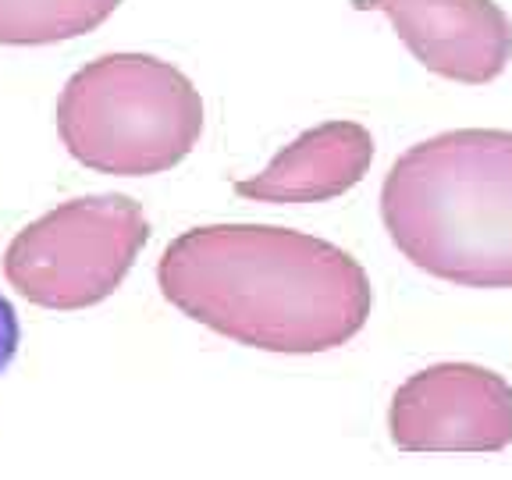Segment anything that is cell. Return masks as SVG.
Listing matches in <instances>:
<instances>
[{"label": "cell", "mask_w": 512, "mask_h": 480, "mask_svg": "<svg viewBox=\"0 0 512 480\" xmlns=\"http://www.w3.org/2000/svg\"><path fill=\"white\" fill-rule=\"evenodd\" d=\"M185 317L267 352H328L363 331L370 278L345 249L271 224H210L178 235L157 267Z\"/></svg>", "instance_id": "6da1fadb"}, {"label": "cell", "mask_w": 512, "mask_h": 480, "mask_svg": "<svg viewBox=\"0 0 512 480\" xmlns=\"http://www.w3.org/2000/svg\"><path fill=\"white\" fill-rule=\"evenodd\" d=\"M381 217L420 271L512 288V132L456 128L416 143L384 178Z\"/></svg>", "instance_id": "7a4b0ae2"}, {"label": "cell", "mask_w": 512, "mask_h": 480, "mask_svg": "<svg viewBox=\"0 0 512 480\" xmlns=\"http://www.w3.org/2000/svg\"><path fill=\"white\" fill-rule=\"evenodd\" d=\"M57 128L79 164L107 175H157L203 136V100L168 61L107 54L75 72L57 100Z\"/></svg>", "instance_id": "3957f363"}, {"label": "cell", "mask_w": 512, "mask_h": 480, "mask_svg": "<svg viewBox=\"0 0 512 480\" xmlns=\"http://www.w3.org/2000/svg\"><path fill=\"white\" fill-rule=\"evenodd\" d=\"M146 239L150 224L139 203L114 192L82 196L15 235L4 274L29 303L86 310L125 281Z\"/></svg>", "instance_id": "277c9868"}, {"label": "cell", "mask_w": 512, "mask_h": 480, "mask_svg": "<svg viewBox=\"0 0 512 480\" xmlns=\"http://www.w3.org/2000/svg\"><path fill=\"white\" fill-rule=\"evenodd\" d=\"M388 427L402 452H502L512 441V384L477 363H438L395 392Z\"/></svg>", "instance_id": "5b68a950"}, {"label": "cell", "mask_w": 512, "mask_h": 480, "mask_svg": "<svg viewBox=\"0 0 512 480\" xmlns=\"http://www.w3.org/2000/svg\"><path fill=\"white\" fill-rule=\"evenodd\" d=\"M392 18L399 40L427 72L484 86L512 57V22L495 0H352Z\"/></svg>", "instance_id": "8992f818"}, {"label": "cell", "mask_w": 512, "mask_h": 480, "mask_svg": "<svg viewBox=\"0 0 512 480\" xmlns=\"http://www.w3.org/2000/svg\"><path fill=\"white\" fill-rule=\"evenodd\" d=\"M374 160V139L356 121H328L296 139L267 164L264 175L235 185L256 203H320L360 185Z\"/></svg>", "instance_id": "52a82bcc"}, {"label": "cell", "mask_w": 512, "mask_h": 480, "mask_svg": "<svg viewBox=\"0 0 512 480\" xmlns=\"http://www.w3.org/2000/svg\"><path fill=\"white\" fill-rule=\"evenodd\" d=\"M121 0H0V43L40 47L75 40L114 15Z\"/></svg>", "instance_id": "ba28073f"}, {"label": "cell", "mask_w": 512, "mask_h": 480, "mask_svg": "<svg viewBox=\"0 0 512 480\" xmlns=\"http://www.w3.org/2000/svg\"><path fill=\"white\" fill-rule=\"evenodd\" d=\"M15 352H18V317H15V306L0 296V374L11 367Z\"/></svg>", "instance_id": "9c48e42d"}]
</instances>
